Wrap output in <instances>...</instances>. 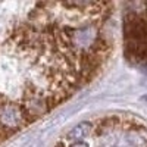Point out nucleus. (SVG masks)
Returning <instances> with one entry per match:
<instances>
[{
    "label": "nucleus",
    "instance_id": "nucleus-1",
    "mask_svg": "<svg viewBox=\"0 0 147 147\" xmlns=\"http://www.w3.org/2000/svg\"><path fill=\"white\" fill-rule=\"evenodd\" d=\"M113 3L0 2V144L91 82L113 52Z\"/></svg>",
    "mask_w": 147,
    "mask_h": 147
},
{
    "label": "nucleus",
    "instance_id": "nucleus-2",
    "mask_svg": "<svg viewBox=\"0 0 147 147\" xmlns=\"http://www.w3.org/2000/svg\"><path fill=\"white\" fill-rule=\"evenodd\" d=\"M55 147H147V127L129 115H100L66 131Z\"/></svg>",
    "mask_w": 147,
    "mask_h": 147
}]
</instances>
